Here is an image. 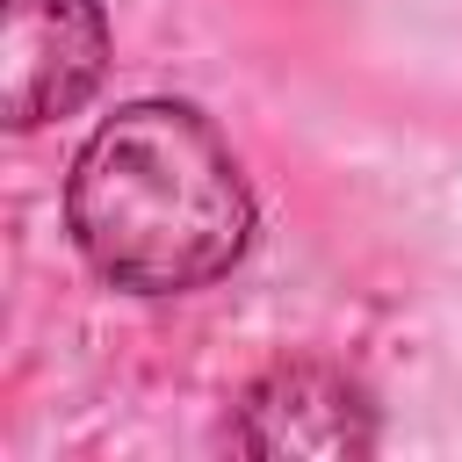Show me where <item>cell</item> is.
<instances>
[{
  "instance_id": "cell-1",
  "label": "cell",
  "mask_w": 462,
  "mask_h": 462,
  "mask_svg": "<svg viewBox=\"0 0 462 462\" xmlns=\"http://www.w3.org/2000/svg\"><path fill=\"white\" fill-rule=\"evenodd\" d=\"M65 231L130 296H188L253 245V188L195 101H123L65 173Z\"/></svg>"
},
{
  "instance_id": "cell-2",
  "label": "cell",
  "mask_w": 462,
  "mask_h": 462,
  "mask_svg": "<svg viewBox=\"0 0 462 462\" xmlns=\"http://www.w3.org/2000/svg\"><path fill=\"white\" fill-rule=\"evenodd\" d=\"M108 72V14L94 0H0V108L14 130L72 116Z\"/></svg>"
},
{
  "instance_id": "cell-3",
  "label": "cell",
  "mask_w": 462,
  "mask_h": 462,
  "mask_svg": "<svg viewBox=\"0 0 462 462\" xmlns=\"http://www.w3.org/2000/svg\"><path fill=\"white\" fill-rule=\"evenodd\" d=\"M231 448L238 455H368L375 404L332 361H282L238 397Z\"/></svg>"
}]
</instances>
